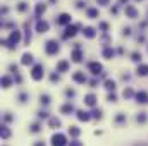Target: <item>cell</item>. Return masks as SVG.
Instances as JSON below:
<instances>
[{
	"label": "cell",
	"mask_w": 148,
	"mask_h": 146,
	"mask_svg": "<svg viewBox=\"0 0 148 146\" xmlns=\"http://www.w3.org/2000/svg\"><path fill=\"white\" fill-rule=\"evenodd\" d=\"M60 52V46H59V43H57V40H48L47 43H45V53L47 55H57Z\"/></svg>",
	"instance_id": "6da1fadb"
},
{
	"label": "cell",
	"mask_w": 148,
	"mask_h": 146,
	"mask_svg": "<svg viewBox=\"0 0 148 146\" xmlns=\"http://www.w3.org/2000/svg\"><path fill=\"white\" fill-rule=\"evenodd\" d=\"M50 145L52 146H69V141H67V138L62 132H55L52 136V139H50Z\"/></svg>",
	"instance_id": "7a4b0ae2"
},
{
	"label": "cell",
	"mask_w": 148,
	"mask_h": 146,
	"mask_svg": "<svg viewBox=\"0 0 148 146\" xmlns=\"http://www.w3.org/2000/svg\"><path fill=\"white\" fill-rule=\"evenodd\" d=\"M29 74H31V79H33V81H41V79H43V76H45L43 64H35Z\"/></svg>",
	"instance_id": "3957f363"
},
{
	"label": "cell",
	"mask_w": 148,
	"mask_h": 146,
	"mask_svg": "<svg viewBox=\"0 0 148 146\" xmlns=\"http://www.w3.org/2000/svg\"><path fill=\"white\" fill-rule=\"evenodd\" d=\"M83 57H84V53L81 50V45L76 43L74 45V50L71 52V60H73L74 64H79V62H83Z\"/></svg>",
	"instance_id": "277c9868"
},
{
	"label": "cell",
	"mask_w": 148,
	"mask_h": 146,
	"mask_svg": "<svg viewBox=\"0 0 148 146\" xmlns=\"http://www.w3.org/2000/svg\"><path fill=\"white\" fill-rule=\"evenodd\" d=\"M79 28H81L79 24H73V26H71V24H67V26H66V31H64V35H62L64 40L76 36V33H77V29H79Z\"/></svg>",
	"instance_id": "5b68a950"
},
{
	"label": "cell",
	"mask_w": 148,
	"mask_h": 146,
	"mask_svg": "<svg viewBox=\"0 0 148 146\" xmlns=\"http://www.w3.org/2000/svg\"><path fill=\"white\" fill-rule=\"evenodd\" d=\"M88 71L97 77V76H100V74H102L103 67H102V64H100V62H90V64H88Z\"/></svg>",
	"instance_id": "8992f818"
},
{
	"label": "cell",
	"mask_w": 148,
	"mask_h": 146,
	"mask_svg": "<svg viewBox=\"0 0 148 146\" xmlns=\"http://www.w3.org/2000/svg\"><path fill=\"white\" fill-rule=\"evenodd\" d=\"M124 12H126V17H129V19H136V17H140V10H138L134 5H126Z\"/></svg>",
	"instance_id": "52a82bcc"
},
{
	"label": "cell",
	"mask_w": 148,
	"mask_h": 146,
	"mask_svg": "<svg viewBox=\"0 0 148 146\" xmlns=\"http://www.w3.org/2000/svg\"><path fill=\"white\" fill-rule=\"evenodd\" d=\"M97 100H98V98H97V95L88 93V95H84V100H83V102H84V105H86V107H91V108H93V107H97Z\"/></svg>",
	"instance_id": "ba28073f"
},
{
	"label": "cell",
	"mask_w": 148,
	"mask_h": 146,
	"mask_svg": "<svg viewBox=\"0 0 148 146\" xmlns=\"http://www.w3.org/2000/svg\"><path fill=\"white\" fill-rule=\"evenodd\" d=\"M76 117L79 122H90L93 117H91V112H84V110H77L76 112Z\"/></svg>",
	"instance_id": "9c48e42d"
},
{
	"label": "cell",
	"mask_w": 148,
	"mask_h": 146,
	"mask_svg": "<svg viewBox=\"0 0 148 146\" xmlns=\"http://www.w3.org/2000/svg\"><path fill=\"white\" fill-rule=\"evenodd\" d=\"M134 100H136L140 105H148V93L147 91H143V89L138 91V93L134 95Z\"/></svg>",
	"instance_id": "30bf717a"
},
{
	"label": "cell",
	"mask_w": 148,
	"mask_h": 146,
	"mask_svg": "<svg viewBox=\"0 0 148 146\" xmlns=\"http://www.w3.org/2000/svg\"><path fill=\"white\" fill-rule=\"evenodd\" d=\"M57 24H59V26H67V24H71V16H69L67 12H62V14L57 17Z\"/></svg>",
	"instance_id": "8fae6325"
},
{
	"label": "cell",
	"mask_w": 148,
	"mask_h": 146,
	"mask_svg": "<svg viewBox=\"0 0 148 146\" xmlns=\"http://www.w3.org/2000/svg\"><path fill=\"white\" fill-rule=\"evenodd\" d=\"M48 29H50V24H48L47 21H43V19H38L36 21V31L38 33L43 35V33H47Z\"/></svg>",
	"instance_id": "7c38bea8"
},
{
	"label": "cell",
	"mask_w": 148,
	"mask_h": 146,
	"mask_svg": "<svg viewBox=\"0 0 148 146\" xmlns=\"http://www.w3.org/2000/svg\"><path fill=\"white\" fill-rule=\"evenodd\" d=\"M73 81H74V83H77V84H84L88 79H86L84 72H81V71H76V72L73 74Z\"/></svg>",
	"instance_id": "4fadbf2b"
},
{
	"label": "cell",
	"mask_w": 148,
	"mask_h": 146,
	"mask_svg": "<svg viewBox=\"0 0 148 146\" xmlns=\"http://www.w3.org/2000/svg\"><path fill=\"white\" fill-rule=\"evenodd\" d=\"M33 62H35V59H33V55H31L29 52L23 53V57H21V64H23V65H31Z\"/></svg>",
	"instance_id": "5bb4252c"
},
{
	"label": "cell",
	"mask_w": 148,
	"mask_h": 146,
	"mask_svg": "<svg viewBox=\"0 0 148 146\" xmlns=\"http://www.w3.org/2000/svg\"><path fill=\"white\" fill-rule=\"evenodd\" d=\"M69 71V60H59L57 62V72H67Z\"/></svg>",
	"instance_id": "9a60e30c"
},
{
	"label": "cell",
	"mask_w": 148,
	"mask_h": 146,
	"mask_svg": "<svg viewBox=\"0 0 148 146\" xmlns=\"http://www.w3.org/2000/svg\"><path fill=\"white\" fill-rule=\"evenodd\" d=\"M74 112V105L69 102V103H64L62 107H60V113H64V115H71Z\"/></svg>",
	"instance_id": "2e32d148"
},
{
	"label": "cell",
	"mask_w": 148,
	"mask_h": 146,
	"mask_svg": "<svg viewBox=\"0 0 148 146\" xmlns=\"http://www.w3.org/2000/svg\"><path fill=\"white\" fill-rule=\"evenodd\" d=\"M114 122H115L117 126H122V124H126V122H127V117H126V113H122V112H117V115H115Z\"/></svg>",
	"instance_id": "e0dca14e"
},
{
	"label": "cell",
	"mask_w": 148,
	"mask_h": 146,
	"mask_svg": "<svg viewBox=\"0 0 148 146\" xmlns=\"http://www.w3.org/2000/svg\"><path fill=\"white\" fill-rule=\"evenodd\" d=\"M81 33L84 35V38H88V40H91V38H95V36H97V31H95V28H91V26L84 28V29H83Z\"/></svg>",
	"instance_id": "ac0fdd59"
},
{
	"label": "cell",
	"mask_w": 148,
	"mask_h": 146,
	"mask_svg": "<svg viewBox=\"0 0 148 146\" xmlns=\"http://www.w3.org/2000/svg\"><path fill=\"white\" fill-rule=\"evenodd\" d=\"M136 76H140V77L148 76V65H145V64H138V67H136Z\"/></svg>",
	"instance_id": "d6986e66"
},
{
	"label": "cell",
	"mask_w": 148,
	"mask_h": 146,
	"mask_svg": "<svg viewBox=\"0 0 148 146\" xmlns=\"http://www.w3.org/2000/svg\"><path fill=\"white\" fill-rule=\"evenodd\" d=\"M114 55H115V52H114V48H112V46H105V48H103V52H102V57H103V59H107V60L114 59Z\"/></svg>",
	"instance_id": "ffe728a7"
},
{
	"label": "cell",
	"mask_w": 148,
	"mask_h": 146,
	"mask_svg": "<svg viewBox=\"0 0 148 146\" xmlns=\"http://www.w3.org/2000/svg\"><path fill=\"white\" fill-rule=\"evenodd\" d=\"M103 88H105L107 91H115V88H117V83H115L114 79H105V83H103Z\"/></svg>",
	"instance_id": "44dd1931"
},
{
	"label": "cell",
	"mask_w": 148,
	"mask_h": 146,
	"mask_svg": "<svg viewBox=\"0 0 148 146\" xmlns=\"http://www.w3.org/2000/svg\"><path fill=\"white\" fill-rule=\"evenodd\" d=\"M45 10H47V5H45V3H36V7H35V16L40 19V17L45 14Z\"/></svg>",
	"instance_id": "7402d4cb"
},
{
	"label": "cell",
	"mask_w": 148,
	"mask_h": 146,
	"mask_svg": "<svg viewBox=\"0 0 148 146\" xmlns=\"http://www.w3.org/2000/svg\"><path fill=\"white\" fill-rule=\"evenodd\" d=\"M48 127H50V129H59V127H60V119L50 117V119H48Z\"/></svg>",
	"instance_id": "603a6c76"
},
{
	"label": "cell",
	"mask_w": 148,
	"mask_h": 146,
	"mask_svg": "<svg viewBox=\"0 0 148 146\" xmlns=\"http://www.w3.org/2000/svg\"><path fill=\"white\" fill-rule=\"evenodd\" d=\"M100 14H98V9H95V7H90L88 10H86V17L88 19H97Z\"/></svg>",
	"instance_id": "cb8c5ba5"
},
{
	"label": "cell",
	"mask_w": 148,
	"mask_h": 146,
	"mask_svg": "<svg viewBox=\"0 0 148 146\" xmlns=\"http://www.w3.org/2000/svg\"><path fill=\"white\" fill-rule=\"evenodd\" d=\"M136 122H138V124H147L148 122L147 112H140V113H136Z\"/></svg>",
	"instance_id": "d4e9b609"
},
{
	"label": "cell",
	"mask_w": 148,
	"mask_h": 146,
	"mask_svg": "<svg viewBox=\"0 0 148 146\" xmlns=\"http://www.w3.org/2000/svg\"><path fill=\"white\" fill-rule=\"evenodd\" d=\"M10 86H12V77L10 76H3L2 77V88L3 89H9Z\"/></svg>",
	"instance_id": "484cf974"
},
{
	"label": "cell",
	"mask_w": 148,
	"mask_h": 146,
	"mask_svg": "<svg viewBox=\"0 0 148 146\" xmlns=\"http://www.w3.org/2000/svg\"><path fill=\"white\" fill-rule=\"evenodd\" d=\"M0 134H2V139H9V138H10V129L7 127V124H2Z\"/></svg>",
	"instance_id": "4316f807"
},
{
	"label": "cell",
	"mask_w": 148,
	"mask_h": 146,
	"mask_svg": "<svg viewBox=\"0 0 148 146\" xmlns=\"http://www.w3.org/2000/svg\"><path fill=\"white\" fill-rule=\"evenodd\" d=\"M134 91H133V88H126L124 91H122V96H124V100H131V98H134Z\"/></svg>",
	"instance_id": "83f0119b"
},
{
	"label": "cell",
	"mask_w": 148,
	"mask_h": 146,
	"mask_svg": "<svg viewBox=\"0 0 148 146\" xmlns=\"http://www.w3.org/2000/svg\"><path fill=\"white\" fill-rule=\"evenodd\" d=\"M24 31H26V35H24V45H29V41H31V33H29V23H26V24H24Z\"/></svg>",
	"instance_id": "f1b7e54d"
},
{
	"label": "cell",
	"mask_w": 148,
	"mask_h": 146,
	"mask_svg": "<svg viewBox=\"0 0 148 146\" xmlns=\"http://www.w3.org/2000/svg\"><path fill=\"white\" fill-rule=\"evenodd\" d=\"M91 117L97 119V120H102V119H103V112H102L100 108H95V107H93V110H91Z\"/></svg>",
	"instance_id": "f546056e"
},
{
	"label": "cell",
	"mask_w": 148,
	"mask_h": 146,
	"mask_svg": "<svg viewBox=\"0 0 148 146\" xmlns=\"http://www.w3.org/2000/svg\"><path fill=\"white\" fill-rule=\"evenodd\" d=\"M79 134H81V129H79L77 126H71V127H69V136H71V138H77Z\"/></svg>",
	"instance_id": "4dcf8cb0"
},
{
	"label": "cell",
	"mask_w": 148,
	"mask_h": 146,
	"mask_svg": "<svg viewBox=\"0 0 148 146\" xmlns=\"http://www.w3.org/2000/svg\"><path fill=\"white\" fill-rule=\"evenodd\" d=\"M50 100H52V98H50V95H41V96H40V103H41L43 107L50 105Z\"/></svg>",
	"instance_id": "1f68e13d"
},
{
	"label": "cell",
	"mask_w": 148,
	"mask_h": 146,
	"mask_svg": "<svg viewBox=\"0 0 148 146\" xmlns=\"http://www.w3.org/2000/svg\"><path fill=\"white\" fill-rule=\"evenodd\" d=\"M40 131H41V124H40V122H35V124L29 126V132L36 134V132H40Z\"/></svg>",
	"instance_id": "d6a6232c"
},
{
	"label": "cell",
	"mask_w": 148,
	"mask_h": 146,
	"mask_svg": "<svg viewBox=\"0 0 148 146\" xmlns=\"http://www.w3.org/2000/svg\"><path fill=\"white\" fill-rule=\"evenodd\" d=\"M131 60L136 62V64H141V53L140 52H133L131 53Z\"/></svg>",
	"instance_id": "836d02e7"
},
{
	"label": "cell",
	"mask_w": 148,
	"mask_h": 146,
	"mask_svg": "<svg viewBox=\"0 0 148 146\" xmlns=\"http://www.w3.org/2000/svg\"><path fill=\"white\" fill-rule=\"evenodd\" d=\"M28 98H29V95H28V93H19V95H17L19 103H26V102H28Z\"/></svg>",
	"instance_id": "e575fe53"
},
{
	"label": "cell",
	"mask_w": 148,
	"mask_h": 146,
	"mask_svg": "<svg viewBox=\"0 0 148 146\" xmlns=\"http://www.w3.org/2000/svg\"><path fill=\"white\" fill-rule=\"evenodd\" d=\"M107 102H109V103H115V102H117V95H115L114 91H109V95H107Z\"/></svg>",
	"instance_id": "d590c367"
},
{
	"label": "cell",
	"mask_w": 148,
	"mask_h": 146,
	"mask_svg": "<svg viewBox=\"0 0 148 146\" xmlns=\"http://www.w3.org/2000/svg\"><path fill=\"white\" fill-rule=\"evenodd\" d=\"M50 81H52V83H59V81H60L59 72H52V74H50Z\"/></svg>",
	"instance_id": "8d00e7d4"
},
{
	"label": "cell",
	"mask_w": 148,
	"mask_h": 146,
	"mask_svg": "<svg viewBox=\"0 0 148 146\" xmlns=\"http://www.w3.org/2000/svg\"><path fill=\"white\" fill-rule=\"evenodd\" d=\"M9 69H10V72H12V74H19V67H17L16 64H10V65H9Z\"/></svg>",
	"instance_id": "74e56055"
},
{
	"label": "cell",
	"mask_w": 148,
	"mask_h": 146,
	"mask_svg": "<svg viewBox=\"0 0 148 146\" xmlns=\"http://www.w3.org/2000/svg\"><path fill=\"white\" fill-rule=\"evenodd\" d=\"M74 95H76V91H74L73 88H67V89H66V96H67V98H73Z\"/></svg>",
	"instance_id": "f35d334b"
},
{
	"label": "cell",
	"mask_w": 148,
	"mask_h": 146,
	"mask_svg": "<svg viewBox=\"0 0 148 146\" xmlns=\"http://www.w3.org/2000/svg\"><path fill=\"white\" fill-rule=\"evenodd\" d=\"M26 9H28V5H26V2H21V3L17 5V10H19V12H24Z\"/></svg>",
	"instance_id": "ab89813d"
},
{
	"label": "cell",
	"mask_w": 148,
	"mask_h": 146,
	"mask_svg": "<svg viewBox=\"0 0 148 146\" xmlns=\"http://www.w3.org/2000/svg\"><path fill=\"white\" fill-rule=\"evenodd\" d=\"M69 146H83V143H81V141H77V139L74 138L73 141H69Z\"/></svg>",
	"instance_id": "60d3db41"
},
{
	"label": "cell",
	"mask_w": 148,
	"mask_h": 146,
	"mask_svg": "<svg viewBox=\"0 0 148 146\" xmlns=\"http://www.w3.org/2000/svg\"><path fill=\"white\" fill-rule=\"evenodd\" d=\"M38 119H50V115H48V112H40Z\"/></svg>",
	"instance_id": "b9f144b4"
},
{
	"label": "cell",
	"mask_w": 148,
	"mask_h": 146,
	"mask_svg": "<svg viewBox=\"0 0 148 146\" xmlns=\"http://www.w3.org/2000/svg\"><path fill=\"white\" fill-rule=\"evenodd\" d=\"M100 29L107 33V29H109V24H107V23H100Z\"/></svg>",
	"instance_id": "7bdbcfd3"
},
{
	"label": "cell",
	"mask_w": 148,
	"mask_h": 146,
	"mask_svg": "<svg viewBox=\"0 0 148 146\" xmlns=\"http://www.w3.org/2000/svg\"><path fill=\"white\" fill-rule=\"evenodd\" d=\"M12 119H14V117H12V115H10V113H9V112H7V113H5V115H3V120H5V122H10V120H12Z\"/></svg>",
	"instance_id": "ee69618b"
},
{
	"label": "cell",
	"mask_w": 148,
	"mask_h": 146,
	"mask_svg": "<svg viewBox=\"0 0 148 146\" xmlns=\"http://www.w3.org/2000/svg\"><path fill=\"white\" fill-rule=\"evenodd\" d=\"M98 2V5H109L110 3V0H97Z\"/></svg>",
	"instance_id": "f6af8a7d"
},
{
	"label": "cell",
	"mask_w": 148,
	"mask_h": 146,
	"mask_svg": "<svg viewBox=\"0 0 148 146\" xmlns=\"http://www.w3.org/2000/svg\"><path fill=\"white\" fill-rule=\"evenodd\" d=\"M97 84H98L97 79H91V81H90V86H91V88H97Z\"/></svg>",
	"instance_id": "bcb514c9"
},
{
	"label": "cell",
	"mask_w": 148,
	"mask_h": 146,
	"mask_svg": "<svg viewBox=\"0 0 148 146\" xmlns=\"http://www.w3.org/2000/svg\"><path fill=\"white\" fill-rule=\"evenodd\" d=\"M131 35V28H124V36H129Z\"/></svg>",
	"instance_id": "7dc6e473"
},
{
	"label": "cell",
	"mask_w": 148,
	"mask_h": 146,
	"mask_svg": "<svg viewBox=\"0 0 148 146\" xmlns=\"http://www.w3.org/2000/svg\"><path fill=\"white\" fill-rule=\"evenodd\" d=\"M33 146H47V145H45V141H36Z\"/></svg>",
	"instance_id": "c3c4849f"
},
{
	"label": "cell",
	"mask_w": 148,
	"mask_h": 146,
	"mask_svg": "<svg viewBox=\"0 0 148 146\" xmlns=\"http://www.w3.org/2000/svg\"><path fill=\"white\" fill-rule=\"evenodd\" d=\"M119 2H121V3H124V2H127V0H119Z\"/></svg>",
	"instance_id": "681fc988"
},
{
	"label": "cell",
	"mask_w": 148,
	"mask_h": 146,
	"mask_svg": "<svg viewBox=\"0 0 148 146\" xmlns=\"http://www.w3.org/2000/svg\"><path fill=\"white\" fill-rule=\"evenodd\" d=\"M136 2H140V0H136Z\"/></svg>",
	"instance_id": "f907efd6"
}]
</instances>
